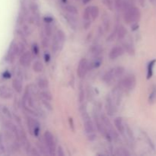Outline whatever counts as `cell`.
<instances>
[{
	"mask_svg": "<svg viewBox=\"0 0 156 156\" xmlns=\"http://www.w3.org/2000/svg\"><path fill=\"white\" fill-rule=\"evenodd\" d=\"M156 62V59H153V60H151L149 62L147 66V79H149L152 78V75H153V69L154 66H155V64Z\"/></svg>",
	"mask_w": 156,
	"mask_h": 156,
	"instance_id": "cell-17",
	"label": "cell"
},
{
	"mask_svg": "<svg viewBox=\"0 0 156 156\" xmlns=\"http://www.w3.org/2000/svg\"><path fill=\"white\" fill-rule=\"evenodd\" d=\"M124 68L122 66H117L114 68V75H115L116 78H120L122 76L124 73Z\"/></svg>",
	"mask_w": 156,
	"mask_h": 156,
	"instance_id": "cell-24",
	"label": "cell"
},
{
	"mask_svg": "<svg viewBox=\"0 0 156 156\" xmlns=\"http://www.w3.org/2000/svg\"><path fill=\"white\" fill-rule=\"evenodd\" d=\"M114 1L115 0H105L107 6L111 11H114Z\"/></svg>",
	"mask_w": 156,
	"mask_h": 156,
	"instance_id": "cell-31",
	"label": "cell"
},
{
	"mask_svg": "<svg viewBox=\"0 0 156 156\" xmlns=\"http://www.w3.org/2000/svg\"><path fill=\"white\" fill-rule=\"evenodd\" d=\"M30 60H31V55H30V52L27 51L21 53L19 59L20 64L21 66H28L30 64Z\"/></svg>",
	"mask_w": 156,
	"mask_h": 156,
	"instance_id": "cell-10",
	"label": "cell"
},
{
	"mask_svg": "<svg viewBox=\"0 0 156 156\" xmlns=\"http://www.w3.org/2000/svg\"><path fill=\"white\" fill-rule=\"evenodd\" d=\"M115 155L118 156H129L130 154H129L125 149L120 148V149H117V152L115 153Z\"/></svg>",
	"mask_w": 156,
	"mask_h": 156,
	"instance_id": "cell-27",
	"label": "cell"
},
{
	"mask_svg": "<svg viewBox=\"0 0 156 156\" xmlns=\"http://www.w3.org/2000/svg\"><path fill=\"white\" fill-rule=\"evenodd\" d=\"M0 97L3 99H9L12 97V92L5 85L0 86Z\"/></svg>",
	"mask_w": 156,
	"mask_h": 156,
	"instance_id": "cell-12",
	"label": "cell"
},
{
	"mask_svg": "<svg viewBox=\"0 0 156 156\" xmlns=\"http://www.w3.org/2000/svg\"><path fill=\"white\" fill-rule=\"evenodd\" d=\"M3 76H4V78H5V79H9V78L11 77V73H9V72L6 71L5 72L4 74H3Z\"/></svg>",
	"mask_w": 156,
	"mask_h": 156,
	"instance_id": "cell-45",
	"label": "cell"
},
{
	"mask_svg": "<svg viewBox=\"0 0 156 156\" xmlns=\"http://www.w3.org/2000/svg\"><path fill=\"white\" fill-rule=\"evenodd\" d=\"M102 21H103V26L105 32H108V30H110V26H111V21H110L109 15H108V14H107L106 12H105V13L103 14V16H102Z\"/></svg>",
	"mask_w": 156,
	"mask_h": 156,
	"instance_id": "cell-14",
	"label": "cell"
},
{
	"mask_svg": "<svg viewBox=\"0 0 156 156\" xmlns=\"http://www.w3.org/2000/svg\"><path fill=\"white\" fill-rule=\"evenodd\" d=\"M124 127H125V130H126V134L129 136V138H130L131 140H134L133 133V131H132V129H130V127H129L128 125H126V126H124Z\"/></svg>",
	"mask_w": 156,
	"mask_h": 156,
	"instance_id": "cell-32",
	"label": "cell"
},
{
	"mask_svg": "<svg viewBox=\"0 0 156 156\" xmlns=\"http://www.w3.org/2000/svg\"><path fill=\"white\" fill-rule=\"evenodd\" d=\"M30 151H31V153L30 154H31L32 155H40V153H38L37 151L34 148H33V149H32Z\"/></svg>",
	"mask_w": 156,
	"mask_h": 156,
	"instance_id": "cell-46",
	"label": "cell"
},
{
	"mask_svg": "<svg viewBox=\"0 0 156 156\" xmlns=\"http://www.w3.org/2000/svg\"><path fill=\"white\" fill-rule=\"evenodd\" d=\"M37 85L41 89H47L49 87V82L47 79L41 78L37 81Z\"/></svg>",
	"mask_w": 156,
	"mask_h": 156,
	"instance_id": "cell-19",
	"label": "cell"
},
{
	"mask_svg": "<svg viewBox=\"0 0 156 156\" xmlns=\"http://www.w3.org/2000/svg\"><path fill=\"white\" fill-rule=\"evenodd\" d=\"M122 88H125V89H133L135 87L136 83V79L133 75H129L125 77L124 79H122L121 82H120Z\"/></svg>",
	"mask_w": 156,
	"mask_h": 156,
	"instance_id": "cell-4",
	"label": "cell"
},
{
	"mask_svg": "<svg viewBox=\"0 0 156 156\" xmlns=\"http://www.w3.org/2000/svg\"><path fill=\"white\" fill-rule=\"evenodd\" d=\"M43 103H44V105L47 107V109H49L50 111H52V106L50 105V104L49 103V101H46L44 99V101H43Z\"/></svg>",
	"mask_w": 156,
	"mask_h": 156,
	"instance_id": "cell-41",
	"label": "cell"
},
{
	"mask_svg": "<svg viewBox=\"0 0 156 156\" xmlns=\"http://www.w3.org/2000/svg\"><path fill=\"white\" fill-rule=\"evenodd\" d=\"M81 111V115H82V120L84 122V127H85V132L88 134H91L94 133V123L91 121V118H90L89 115L88 114V111H87L85 107H82L80 108Z\"/></svg>",
	"mask_w": 156,
	"mask_h": 156,
	"instance_id": "cell-2",
	"label": "cell"
},
{
	"mask_svg": "<svg viewBox=\"0 0 156 156\" xmlns=\"http://www.w3.org/2000/svg\"><path fill=\"white\" fill-rule=\"evenodd\" d=\"M44 21L45 23H47V24H50L52 21H53V18L50 16H46L44 17Z\"/></svg>",
	"mask_w": 156,
	"mask_h": 156,
	"instance_id": "cell-40",
	"label": "cell"
},
{
	"mask_svg": "<svg viewBox=\"0 0 156 156\" xmlns=\"http://www.w3.org/2000/svg\"><path fill=\"white\" fill-rule=\"evenodd\" d=\"M3 112H4V114H5L9 119H12V114H11V112L6 107H4V108H3Z\"/></svg>",
	"mask_w": 156,
	"mask_h": 156,
	"instance_id": "cell-38",
	"label": "cell"
},
{
	"mask_svg": "<svg viewBox=\"0 0 156 156\" xmlns=\"http://www.w3.org/2000/svg\"><path fill=\"white\" fill-rule=\"evenodd\" d=\"M44 30H45L46 36L47 37L51 36L52 28H51V26H50V24H47V23H46L45 26H44Z\"/></svg>",
	"mask_w": 156,
	"mask_h": 156,
	"instance_id": "cell-29",
	"label": "cell"
},
{
	"mask_svg": "<svg viewBox=\"0 0 156 156\" xmlns=\"http://www.w3.org/2000/svg\"><path fill=\"white\" fill-rule=\"evenodd\" d=\"M149 1H150V2H154V1H155V0H149Z\"/></svg>",
	"mask_w": 156,
	"mask_h": 156,
	"instance_id": "cell-48",
	"label": "cell"
},
{
	"mask_svg": "<svg viewBox=\"0 0 156 156\" xmlns=\"http://www.w3.org/2000/svg\"><path fill=\"white\" fill-rule=\"evenodd\" d=\"M39 133H40V123L37 121L33 129V135L35 136H38Z\"/></svg>",
	"mask_w": 156,
	"mask_h": 156,
	"instance_id": "cell-30",
	"label": "cell"
},
{
	"mask_svg": "<svg viewBox=\"0 0 156 156\" xmlns=\"http://www.w3.org/2000/svg\"><path fill=\"white\" fill-rule=\"evenodd\" d=\"M69 124H70V127L72 128V129H73V131L75 130L74 129V123H73V119L71 118L70 117L69 119Z\"/></svg>",
	"mask_w": 156,
	"mask_h": 156,
	"instance_id": "cell-44",
	"label": "cell"
},
{
	"mask_svg": "<svg viewBox=\"0 0 156 156\" xmlns=\"http://www.w3.org/2000/svg\"><path fill=\"white\" fill-rule=\"evenodd\" d=\"M85 100V92H84V89L82 88H80L79 93V101L80 103H82Z\"/></svg>",
	"mask_w": 156,
	"mask_h": 156,
	"instance_id": "cell-34",
	"label": "cell"
},
{
	"mask_svg": "<svg viewBox=\"0 0 156 156\" xmlns=\"http://www.w3.org/2000/svg\"><path fill=\"white\" fill-rule=\"evenodd\" d=\"M90 8H91V6H88V7H87L83 12V18L85 21H89L90 20V17H91Z\"/></svg>",
	"mask_w": 156,
	"mask_h": 156,
	"instance_id": "cell-28",
	"label": "cell"
},
{
	"mask_svg": "<svg viewBox=\"0 0 156 156\" xmlns=\"http://www.w3.org/2000/svg\"><path fill=\"white\" fill-rule=\"evenodd\" d=\"M44 59H45L46 62H48L50 60V55L48 53H46L44 54Z\"/></svg>",
	"mask_w": 156,
	"mask_h": 156,
	"instance_id": "cell-43",
	"label": "cell"
},
{
	"mask_svg": "<svg viewBox=\"0 0 156 156\" xmlns=\"http://www.w3.org/2000/svg\"><path fill=\"white\" fill-rule=\"evenodd\" d=\"M5 151V146L3 144V136L2 134L0 133V152L1 153H3Z\"/></svg>",
	"mask_w": 156,
	"mask_h": 156,
	"instance_id": "cell-35",
	"label": "cell"
},
{
	"mask_svg": "<svg viewBox=\"0 0 156 156\" xmlns=\"http://www.w3.org/2000/svg\"><path fill=\"white\" fill-rule=\"evenodd\" d=\"M43 69H44V66H43L42 62H40V61H36V62H34L33 70L35 73H41Z\"/></svg>",
	"mask_w": 156,
	"mask_h": 156,
	"instance_id": "cell-23",
	"label": "cell"
},
{
	"mask_svg": "<svg viewBox=\"0 0 156 156\" xmlns=\"http://www.w3.org/2000/svg\"><path fill=\"white\" fill-rule=\"evenodd\" d=\"M114 125H115L118 132L122 135H123L125 132V127L121 117H116L115 120H114Z\"/></svg>",
	"mask_w": 156,
	"mask_h": 156,
	"instance_id": "cell-13",
	"label": "cell"
},
{
	"mask_svg": "<svg viewBox=\"0 0 156 156\" xmlns=\"http://www.w3.org/2000/svg\"><path fill=\"white\" fill-rule=\"evenodd\" d=\"M115 75H114V68L110 69L109 71L107 72L106 74L104 76V81H105L106 83H111V82H113L114 79H115Z\"/></svg>",
	"mask_w": 156,
	"mask_h": 156,
	"instance_id": "cell-15",
	"label": "cell"
},
{
	"mask_svg": "<svg viewBox=\"0 0 156 156\" xmlns=\"http://www.w3.org/2000/svg\"><path fill=\"white\" fill-rule=\"evenodd\" d=\"M19 54V48L18 45L15 42H12L10 45L9 50L8 51L7 56H6V60L9 62H13L15 61V56Z\"/></svg>",
	"mask_w": 156,
	"mask_h": 156,
	"instance_id": "cell-5",
	"label": "cell"
},
{
	"mask_svg": "<svg viewBox=\"0 0 156 156\" xmlns=\"http://www.w3.org/2000/svg\"><path fill=\"white\" fill-rule=\"evenodd\" d=\"M62 46L63 44H62V43L59 41V37H58L56 33L55 34L53 38V43H52V50L53 51V53H56L58 50H60L62 48Z\"/></svg>",
	"mask_w": 156,
	"mask_h": 156,
	"instance_id": "cell-11",
	"label": "cell"
},
{
	"mask_svg": "<svg viewBox=\"0 0 156 156\" xmlns=\"http://www.w3.org/2000/svg\"><path fill=\"white\" fill-rule=\"evenodd\" d=\"M90 12H91V17L93 20H96L99 15V8L98 6L93 5L90 8Z\"/></svg>",
	"mask_w": 156,
	"mask_h": 156,
	"instance_id": "cell-20",
	"label": "cell"
},
{
	"mask_svg": "<svg viewBox=\"0 0 156 156\" xmlns=\"http://www.w3.org/2000/svg\"><path fill=\"white\" fill-rule=\"evenodd\" d=\"M65 10L69 14H71V15H78V13H79L78 9L74 5H66L65 6Z\"/></svg>",
	"mask_w": 156,
	"mask_h": 156,
	"instance_id": "cell-21",
	"label": "cell"
},
{
	"mask_svg": "<svg viewBox=\"0 0 156 156\" xmlns=\"http://www.w3.org/2000/svg\"><path fill=\"white\" fill-rule=\"evenodd\" d=\"M41 96L46 101H51L53 99V97H52L51 93L49 91H42L41 92Z\"/></svg>",
	"mask_w": 156,
	"mask_h": 156,
	"instance_id": "cell-25",
	"label": "cell"
},
{
	"mask_svg": "<svg viewBox=\"0 0 156 156\" xmlns=\"http://www.w3.org/2000/svg\"><path fill=\"white\" fill-rule=\"evenodd\" d=\"M141 13L140 9L136 6L129 5L124 10V21L127 24L136 23L140 19Z\"/></svg>",
	"mask_w": 156,
	"mask_h": 156,
	"instance_id": "cell-1",
	"label": "cell"
},
{
	"mask_svg": "<svg viewBox=\"0 0 156 156\" xmlns=\"http://www.w3.org/2000/svg\"><path fill=\"white\" fill-rule=\"evenodd\" d=\"M124 53V50L122 47H115L110 51L109 57L111 59H115Z\"/></svg>",
	"mask_w": 156,
	"mask_h": 156,
	"instance_id": "cell-9",
	"label": "cell"
},
{
	"mask_svg": "<svg viewBox=\"0 0 156 156\" xmlns=\"http://www.w3.org/2000/svg\"><path fill=\"white\" fill-rule=\"evenodd\" d=\"M124 47H125V49H126V51H127L129 54H134V49L131 44H125Z\"/></svg>",
	"mask_w": 156,
	"mask_h": 156,
	"instance_id": "cell-33",
	"label": "cell"
},
{
	"mask_svg": "<svg viewBox=\"0 0 156 156\" xmlns=\"http://www.w3.org/2000/svg\"><path fill=\"white\" fill-rule=\"evenodd\" d=\"M57 152H58V155L59 156H64L65 155V153L63 152V149L61 146H59L57 149Z\"/></svg>",
	"mask_w": 156,
	"mask_h": 156,
	"instance_id": "cell-42",
	"label": "cell"
},
{
	"mask_svg": "<svg viewBox=\"0 0 156 156\" xmlns=\"http://www.w3.org/2000/svg\"><path fill=\"white\" fill-rule=\"evenodd\" d=\"M106 111L107 114L110 116H113L117 111V105L114 104V101H113L112 97L111 94H108L106 98Z\"/></svg>",
	"mask_w": 156,
	"mask_h": 156,
	"instance_id": "cell-7",
	"label": "cell"
},
{
	"mask_svg": "<svg viewBox=\"0 0 156 156\" xmlns=\"http://www.w3.org/2000/svg\"><path fill=\"white\" fill-rule=\"evenodd\" d=\"M88 70V62L85 58H82L79 61L77 69V74L79 78H83Z\"/></svg>",
	"mask_w": 156,
	"mask_h": 156,
	"instance_id": "cell-6",
	"label": "cell"
},
{
	"mask_svg": "<svg viewBox=\"0 0 156 156\" xmlns=\"http://www.w3.org/2000/svg\"><path fill=\"white\" fill-rule=\"evenodd\" d=\"M44 140H45L46 146H47V149H48V152L50 155H55L56 149H55V142L53 134L50 131H46L44 135Z\"/></svg>",
	"mask_w": 156,
	"mask_h": 156,
	"instance_id": "cell-3",
	"label": "cell"
},
{
	"mask_svg": "<svg viewBox=\"0 0 156 156\" xmlns=\"http://www.w3.org/2000/svg\"><path fill=\"white\" fill-rule=\"evenodd\" d=\"M32 51H33L34 54V55H38L39 53V47H38L37 44H34L32 46Z\"/></svg>",
	"mask_w": 156,
	"mask_h": 156,
	"instance_id": "cell-37",
	"label": "cell"
},
{
	"mask_svg": "<svg viewBox=\"0 0 156 156\" xmlns=\"http://www.w3.org/2000/svg\"><path fill=\"white\" fill-rule=\"evenodd\" d=\"M30 9L31 10L32 13L34 14L35 18H39V9L36 3H30Z\"/></svg>",
	"mask_w": 156,
	"mask_h": 156,
	"instance_id": "cell-22",
	"label": "cell"
},
{
	"mask_svg": "<svg viewBox=\"0 0 156 156\" xmlns=\"http://www.w3.org/2000/svg\"><path fill=\"white\" fill-rule=\"evenodd\" d=\"M122 93L121 90H120V87L117 86L114 88L112 91V98L113 101H114V104H115L117 106H119L121 102V97H122Z\"/></svg>",
	"mask_w": 156,
	"mask_h": 156,
	"instance_id": "cell-8",
	"label": "cell"
},
{
	"mask_svg": "<svg viewBox=\"0 0 156 156\" xmlns=\"http://www.w3.org/2000/svg\"><path fill=\"white\" fill-rule=\"evenodd\" d=\"M118 27L119 26H117V25H116L115 27H114V30H113L112 33H111V34L109 35V37L107 38V41H109V42H111V41H114V38H115V37H116V35H117V34Z\"/></svg>",
	"mask_w": 156,
	"mask_h": 156,
	"instance_id": "cell-26",
	"label": "cell"
},
{
	"mask_svg": "<svg viewBox=\"0 0 156 156\" xmlns=\"http://www.w3.org/2000/svg\"><path fill=\"white\" fill-rule=\"evenodd\" d=\"M82 2H83V3L86 4V3H88V2H90V0H82Z\"/></svg>",
	"mask_w": 156,
	"mask_h": 156,
	"instance_id": "cell-47",
	"label": "cell"
},
{
	"mask_svg": "<svg viewBox=\"0 0 156 156\" xmlns=\"http://www.w3.org/2000/svg\"><path fill=\"white\" fill-rule=\"evenodd\" d=\"M156 97V90H153L152 92L151 93L150 95H149V103H153L154 101H155Z\"/></svg>",
	"mask_w": 156,
	"mask_h": 156,
	"instance_id": "cell-36",
	"label": "cell"
},
{
	"mask_svg": "<svg viewBox=\"0 0 156 156\" xmlns=\"http://www.w3.org/2000/svg\"><path fill=\"white\" fill-rule=\"evenodd\" d=\"M12 86H13L14 89L17 91L18 93H21L22 91V83H21V79L19 78H16L12 81Z\"/></svg>",
	"mask_w": 156,
	"mask_h": 156,
	"instance_id": "cell-16",
	"label": "cell"
},
{
	"mask_svg": "<svg viewBox=\"0 0 156 156\" xmlns=\"http://www.w3.org/2000/svg\"><path fill=\"white\" fill-rule=\"evenodd\" d=\"M42 45L44 47H47L49 45V39L47 37H44L42 40Z\"/></svg>",
	"mask_w": 156,
	"mask_h": 156,
	"instance_id": "cell-39",
	"label": "cell"
},
{
	"mask_svg": "<svg viewBox=\"0 0 156 156\" xmlns=\"http://www.w3.org/2000/svg\"><path fill=\"white\" fill-rule=\"evenodd\" d=\"M117 38H118V40H120V41L123 40V38L126 37V28H125L124 26H123V25L119 26L118 30H117Z\"/></svg>",
	"mask_w": 156,
	"mask_h": 156,
	"instance_id": "cell-18",
	"label": "cell"
}]
</instances>
